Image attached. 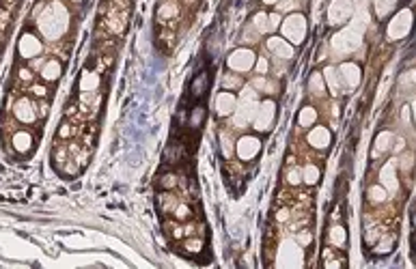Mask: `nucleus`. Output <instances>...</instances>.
Returning a JSON list of instances; mask_svg holds the SVG:
<instances>
[{
	"label": "nucleus",
	"instance_id": "f257e3e1",
	"mask_svg": "<svg viewBox=\"0 0 416 269\" xmlns=\"http://www.w3.org/2000/svg\"><path fill=\"white\" fill-rule=\"evenodd\" d=\"M67 20L69 18H67L65 7L54 3L47 7L41 13V18H39V30H41L47 39H59L63 32L67 30Z\"/></svg>",
	"mask_w": 416,
	"mask_h": 269
},
{
	"label": "nucleus",
	"instance_id": "f03ea898",
	"mask_svg": "<svg viewBox=\"0 0 416 269\" xmlns=\"http://www.w3.org/2000/svg\"><path fill=\"white\" fill-rule=\"evenodd\" d=\"M283 32L293 43H302L304 35H306V22H304L302 15H289L283 24Z\"/></svg>",
	"mask_w": 416,
	"mask_h": 269
},
{
	"label": "nucleus",
	"instance_id": "7ed1b4c3",
	"mask_svg": "<svg viewBox=\"0 0 416 269\" xmlns=\"http://www.w3.org/2000/svg\"><path fill=\"white\" fill-rule=\"evenodd\" d=\"M274 112H276V105L274 101H263L257 105V112H254V127L259 129V132H266V129H270L272 121H274Z\"/></svg>",
	"mask_w": 416,
	"mask_h": 269
},
{
	"label": "nucleus",
	"instance_id": "20e7f679",
	"mask_svg": "<svg viewBox=\"0 0 416 269\" xmlns=\"http://www.w3.org/2000/svg\"><path fill=\"white\" fill-rule=\"evenodd\" d=\"M252 63H254V54L250 50H244V47L242 50H235L229 56V67L235 71H248L252 67Z\"/></svg>",
	"mask_w": 416,
	"mask_h": 269
},
{
	"label": "nucleus",
	"instance_id": "39448f33",
	"mask_svg": "<svg viewBox=\"0 0 416 269\" xmlns=\"http://www.w3.org/2000/svg\"><path fill=\"white\" fill-rule=\"evenodd\" d=\"M410 22H412L410 11H401V13H399L397 18L393 20V24H390V30H388L390 39H399V37L407 35V30H410Z\"/></svg>",
	"mask_w": 416,
	"mask_h": 269
},
{
	"label": "nucleus",
	"instance_id": "423d86ee",
	"mask_svg": "<svg viewBox=\"0 0 416 269\" xmlns=\"http://www.w3.org/2000/svg\"><path fill=\"white\" fill-rule=\"evenodd\" d=\"M259 149H261V142L254 136H244L237 142V155L242 159H252L259 153Z\"/></svg>",
	"mask_w": 416,
	"mask_h": 269
},
{
	"label": "nucleus",
	"instance_id": "0eeeda50",
	"mask_svg": "<svg viewBox=\"0 0 416 269\" xmlns=\"http://www.w3.org/2000/svg\"><path fill=\"white\" fill-rule=\"evenodd\" d=\"M351 13V3L349 0H334L332 7H330V13H328V20L332 24H341L349 18Z\"/></svg>",
	"mask_w": 416,
	"mask_h": 269
},
{
	"label": "nucleus",
	"instance_id": "6e6552de",
	"mask_svg": "<svg viewBox=\"0 0 416 269\" xmlns=\"http://www.w3.org/2000/svg\"><path fill=\"white\" fill-rule=\"evenodd\" d=\"M39 52H41V43L37 41V37L24 35L20 39V54L24 56V59H33V56H37Z\"/></svg>",
	"mask_w": 416,
	"mask_h": 269
},
{
	"label": "nucleus",
	"instance_id": "1a4fd4ad",
	"mask_svg": "<svg viewBox=\"0 0 416 269\" xmlns=\"http://www.w3.org/2000/svg\"><path fill=\"white\" fill-rule=\"evenodd\" d=\"M341 80H343V84H345L347 88L358 86V82H360V69L356 67L354 63L341 65Z\"/></svg>",
	"mask_w": 416,
	"mask_h": 269
},
{
	"label": "nucleus",
	"instance_id": "9d476101",
	"mask_svg": "<svg viewBox=\"0 0 416 269\" xmlns=\"http://www.w3.org/2000/svg\"><path fill=\"white\" fill-rule=\"evenodd\" d=\"M235 105H237L235 97L231 95L229 91H227V93H220L218 99H216V110H218V114H222V117H227V114L233 112Z\"/></svg>",
	"mask_w": 416,
	"mask_h": 269
},
{
	"label": "nucleus",
	"instance_id": "9b49d317",
	"mask_svg": "<svg viewBox=\"0 0 416 269\" xmlns=\"http://www.w3.org/2000/svg\"><path fill=\"white\" fill-rule=\"evenodd\" d=\"M268 47L276 56H281V59H291L293 56V47L287 45V41H283V39H278V37H272L268 41Z\"/></svg>",
	"mask_w": 416,
	"mask_h": 269
},
{
	"label": "nucleus",
	"instance_id": "f8f14e48",
	"mask_svg": "<svg viewBox=\"0 0 416 269\" xmlns=\"http://www.w3.org/2000/svg\"><path fill=\"white\" fill-rule=\"evenodd\" d=\"M308 142L317 146V149H326V146L330 144V132H328L326 127H317L308 134Z\"/></svg>",
	"mask_w": 416,
	"mask_h": 269
},
{
	"label": "nucleus",
	"instance_id": "ddd939ff",
	"mask_svg": "<svg viewBox=\"0 0 416 269\" xmlns=\"http://www.w3.org/2000/svg\"><path fill=\"white\" fill-rule=\"evenodd\" d=\"M15 117H18L20 121H24V123H33L35 121V110H33V105H30L28 99H20L18 103H15Z\"/></svg>",
	"mask_w": 416,
	"mask_h": 269
},
{
	"label": "nucleus",
	"instance_id": "4468645a",
	"mask_svg": "<svg viewBox=\"0 0 416 269\" xmlns=\"http://www.w3.org/2000/svg\"><path fill=\"white\" fill-rule=\"evenodd\" d=\"M382 183L388 187L390 192H397V179H395V164L390 162V164H386L382 168Z\"/></svg>",
	"mask_w": 416,
	"mask_h": 269
},
{
	"label": "nucleus",
	"instance_id": "2eb2a0df",
	"mask_svg": "<svg viewBox=\"0 0 416 269\" xmlns=\"http://www.w3.org/2000/svg\"><path fill=\"white\" fill-rule=\"evenodd\" d=\"M207 84H210V82H207V76H205V73H201V76H198L196 80H192V86H190L192 97H196V99H198V97H203L205 91H207Z\"/></svg>",
	"mask_w": 416,
	"mask_h": 269
},
{
	"label": "nucleus",
	"instance_id": "dca6fc26",
	"mask_svg": "<svg viewBox=\"0 0 416 269\" xmlns=\"http://www.w3.org/2000/svg\"><path fill=\"white\" fill-rule=\"evenodd\" d=\"M61 71H63V67H61L59 61H47L45 67H43V71H41V76H43L45 80H57V78L61 76Z\"/></svg>",
	"mask_w": 416,
	"mask_h": 269
},
{
	"label": "nucleus",
	"instance_id": "f3484780",
	"mask_svg": "<svg viewBox=\"0 0 416 269\" xmlns=\"http://www.w3.org/2000/svg\"><path fill=\"white\" fill-rule=\"evenodd\" d=\"M13 144H15V149L24 153V151L30 149V144H33V138H30V134H26V132H20V134L13 136Z\"/></svg>",
	"mask_w": 416,
	"mask_h": 269
},
{
	"label": "nucleus",
	"instance_id": "a211bd4d",
	"mask_svg": "<svg viewBox=\"0 0 416 269\" xmlns=\"http://www.w3.org/2000/svg\"><path fill=\"white\" fill-rule=\"evenodd\" d=\"M390 140H393V134H390V132H382V134L378 136V140H375V155H378V153L388 151Z\"/></svg>",
	"mask_w": 416,
	"mask_h": 269
},
{
	"label": "nucleus",
	"instance_id": "6ab92c4d",
	"mask_svg": "<svg viewBox=\"0 0 416 269\" xmlns=\"http://www.w3.org/2000/svg\"><path fill=\"white\" fill-rule=\"evenodd\" d=\"M97 84H99V78L95 73H84L82 80H80V88L82 91H93V88H97Z\"/></svg>",
	"mask_w": 416,
	"mask_h": 269
},
{
	"label": "nucleus",
	"instance_id": "aec40b11",
	"mask_svg": "<svg viewBox=\"0 0 416 269\" xmlns=\"http://www.w3.org/2000/svg\"><path fill=\"white\" fill-rule=\"evenodd\" d=\"M315 119H317V112H315V108H302V112H300V125H313L315 123Z\"/></svg>",
	"mask_w": 416,
	"mask_h": 269
},
{
	"label": "nucleus",
	"instance_id": "412c9836",
	"mask_svg": "<svg viewBox=\"0 0 416 269\" xmlns=\"http://www.w3.org/2000/svg\"><path fill=\"white\" fill-rule=\"evenodd\" d=\"M345 231L341 226H334L330 231V243H334V246H345Z\"/></svg>",
	"mask_w": 416,
	"mask_h": 269
},
{
	"label": "nucleus",
	"instance_id": "4be33fe9",
	"mask_svg": "<svg viewBox=\"0 0 416 269\" xmlns=\"http://www.w3.org/2000/svg\"><path fill=\"white\" fill-rule=\"evenodd\" d=\"M304 181L310 183V185L317 183L319 181V168L317 166H306V168H304Z\"/></svg>",
	"mask_w": 416,
	"mask_h": 269
},
{
	"label": "nucleus",
	"instance_id": "5701e85b",
	"mask_svg": "<svg viewBox=\"0 0 416 269\" xmlns=\"http://www.w3.org/2000/svg\"><path fill=\"white\" fill-rule=\"evenodd\" d=\"M254 26H257V30H261V32H268L270 30L268 15L266 13H257V15H254Z\"/></svg>",
	"mask_w": 416,
	"mask_h": 269
},
{
	"label": "nucleus",
	"instance_id": "b1692460",
	"mask_svg": "<svg viewBox=\"0 0 416 269\" xmlns=\"http://www.w3.org/2000/svg\"><path fill=\"white\" fill-rule=\"evenodd\" d=\"M308 86H310V91H315L317 95H322V93H324L322 76H319V73H313V78H310V82H308Z\"/></svg>",
	"mask_w": 416,
	"mask_h": 269
},
{
	"label": "nucleus",
	"instance_id": "393cba45",
	"mask_svg": "<svg viewBox=\"0 0 416 269\" xmlns=\"http://www.w3.org/2000/svg\"><path fill=\"white\" fill-rule=\"evenodd\" d=\"M369 198H371L373 202H380V200L386 198V192H384V187L375 185V187H371V190H369Z\"/></svg>",
	"mask_w": 416,
	"mask_h": 269
},
{
	"label": "nucleus",
	"instance_id": "a878e982",
	"mask_svg": "<svg viewBox=\"0 0 416 269\" xmlns=\"http://www.w3.org/2000/svg\"><path fill=\"white\" fill-rule=\"evenodd\" d=\"M173 15H177V5L166 3L162 9H160V18H173Z\"/></svg>",
	"mask_w": 416,
	"mask_h": 269
},
{
	"label": "nucleus",
	"instance_id": "bb28decb",
	"mask_svg": "<svg viewBox=\"0 0 416 269\" xmlns=\"http://www.w3.org/2000/svg\"><path fill=\"white\" fill-rule=\"evenodd\" d=\"M326 82H328V86L332 88V93L337 95V91H339V82H337V78H334V71L332 69H326Z\"/></svg>",
	"mask_w": 416,
	"mask_h": 269
},
{
	"label": "nucleus",
	"instance_id": "cd10ccee",
	"mask_svg": "<svg viewBox=\"0 0 416 269\" xmlns=\"http://www.w3.org/2000/svg\"><path fill=\"white\" fill-rule=\"evenodd\" d=\"M203 119H205V110L203 108H196L194 110V117H190V125L192 127H198L203 123Z\"/></svg>",
	"mask_w": 416,
	"mask_h": 269
},
{
	"label": "nucleus",
	"instance_id": "c85d7f7f",
	"mask_svg": "<svg viewBox=\"0 0 416 269\" xmlns=\"http://www.w3.org/2000/svg\"><path fill=\"white\" fill-rule=\"evenodd\" d=\"M393 3H395V0H384V5L378 3V15H380V18H384V15L393 9Z\"/></svg>",
	"mask_w": 416,
	"mask_h": 269
},
{
	"label": "nucleus",
	"instance_id": "c756f323",
	"mask_svg": "<svg viewBox=\"0 0 416 269\" xmlns=\"http://www.w3.org/2000/svg\"><path fill=\"white\" fill-rule=\"evenodd\" d=\"M287 181L293 183V185H298L300 183V170H291L289 177H287Z\"/></svg>",
	"mask_w": 416,
	"mask_h": 269
},
{
	"label": "nucleus",
	"instance_id": "7c9ffc66",
	"mask_svg": "<svg viewBox=\"0 0 416 269\" xmlns=\"http://www.w3.org/2000/svg\"><path fill=\"white\" fill-rule=\"evenodd\" d=\"M257 71H259V73H266V71H268V61H266V59H259V61H257Z\"/></svg>",
	"mask_w": 416,
	"mask_h": 269
},
{
	"label": "nucleus",
	"instance_id": "2f4dec72",
	"mask_svg": "<svg viewBox=\"0 0 416 269\" xmlns=\"http://www.w3.org/2000/svg\"><path fill=\"white\" fill-rule=\"evenodd\" d=\"M225 86H239V80L233 78V76H229V78H225Z\"/></svg>",
	"mask_w": 416,
	"mask_h": 269
},
{
	"label": "nucleus",
	"instance_id": "473e14b6",
	"mask_svg": "<svg viewBox=\"0 0 416 269\" xmlns=\"http://www.w3.org/2000/svg\"><path fill=\"white\" fill-rule=\"evenodd\" d=\"M298 241L302 243V246H306V243L310 241V235H308V233H300V237H298Z\"/></svg>",
	"mask_w": 416,
	"mask_h": 269
},
{
	"label": "nucleus",
	"instance_id": "72a5a7b5",
	"mask_svg": "<svg viewBox=\"0 0 416 269\" xmlns=\"http://www.w3.org/2000/svg\"><path fill=\"white\" fill-rule=\"evenodd\" d=\"M293 3H283V5H278V9H281V11H289V9H293Z\"/></svg>",
	"mask_w": 416,
	"mask_h": 269
},
{
	"label": "nucleus",
	"instance_id": "f704fd0d",
	"mask_svg": "<svg viewBox=\"0 0 416 269\" xmlns=\"http://www.w3.org/2000/svg\"><path fill=\"white\" fill-rule=\"evenodd\" d=\"M33 91H35V95H39V97H43V95H45V88H43V86H35Z\"/></svg>",
	"mask_w": 416,
	"mask_h": 269
},
{
	"label": "nucleus",
	"instance_id": "c9c22d12",
	"mask_svg": "<svg viewBox=\"0 0 416 269\" xmlns=\"http://www.w3.org/2000/svg\"><path fill=\"white\" fill-rule=\"evenodd\" d=\"M177 216H179V218H186V216H188V207H179V209H177Z\"/></svg>",
	"mask_w": 416,
	"mask_h": 269
},
{
	"label": "nucleus",
	"instance_id": "e433bc0d",
	"mask_svg": "<svg viewBox=\"0 0 416 269\" xmlns=\"http://www.w3.org/2000/svg\"><path fill=\"white\" fill-rule=\"evenodd\" d=\"M164 187H171L173 185V177H164V183H162Z\"/></svg>",
	"mask_w": 416,
	"mask_h": 269
},
{
	"label": "nucleus",
	"instance_id": "4c0bfd02",
	"mask_svg": "<svg viewBox=\"0 0 416 269\" xmlns=\"http://www.w3.org/2000/svg\"><path fill=\"white\" fill-rule=\"evenodd\" d=\"M20 76H22L24 80H28V78H30V73H28L26 69H22V71H20Z\"/></svg>",
	"mask_w": 416,
	"mask_h": 269
},
{
	"label": "nucleus",
	"instance_id": "58836bf2",
	"mask_svg": "<svg viewBox=\"0 0 416 269\" xmlns=\"http://www.w3.org/2000/svg\"><path fill=\"white\" fill-rule=\"evenodd\" d=\"M61 136H63V138L69 136V129H67V125H63V129H61Z\"/></svg>",
	"mask_w": 416,
	"mask_h": 269
},
{
	"label": "nucleus",
	"instance_id": "ea45409f",
	"mask_svg": "<svg viewBox=\"0 0 416 269\" xmlns=\"http://www.w3.org/2000/svg\"><path fill=\"white\" fill-rule=\"evenodd\" d=\"M278 220H287V211H281V213H278Z\"/></svg>",
	"mask_w": 416,
	"mask_h": 269
},
{
	"label": "nucleus",
	"instance_id": "a19ab883",
	"mask_svg": "<svg viewBox=\"0 0 416 269\" xmlns=\"http://www.w3.org/2000/svg\"><path fill=\"white\" fill-rule=\"evenodd\" d=\"M266 3H278V0H266Z\"/></svg>",
	"mask_w": 416,
	"mask_h": 269
}]
</instances>
